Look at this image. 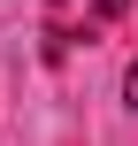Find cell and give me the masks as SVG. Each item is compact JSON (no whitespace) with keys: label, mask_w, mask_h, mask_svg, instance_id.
<instances>
[{"label":"cell","mask_w":138,"mask_h":146,"mask_svg":"<svg viewBox=\"0 0 138 146\" xmlns=\"http://www.w3.org/2000/svg\"><path fill=\"white\" fill-rule=\"evenodd\" d=\"M115 15H123V0H100L92 8V23H115Z\"/></svg>","instance_id":"obj_1"},{"label":"cell","mask_w":138,"mask_h":146,"mask_svg":"<svg viewBox=\"0 0 138 146\" xmlns=\"http://www.w3.org/2000/svg\"><path fill=\"white\" fill-rule=\"evenodd\" d=\"M123 100H131V108H138V62H131V77H123Z\"/></svg>","instance_id":"obj_2"}]
</instances>
